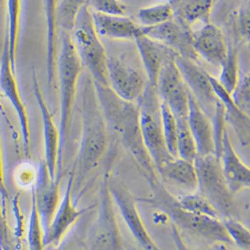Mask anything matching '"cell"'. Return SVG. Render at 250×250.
Wrapping results in <instances>:
<instances>
[{
	"label": "cell",
	"instance_id": "12",
	"mask_svg": "<svg viewBox=\"0 0 250 250\" xmlns=\"http://www.w3.org/2000/svg\"><path fill=\"white\" fill-rule=\"evenodd\" d=\"M107 77L110 89L122 100L136 103L147 85V78L125 62L108 58Z\"/></svg>",
	"mask_w": 250,
	"mask_h": 250
},
{
	"label": "cell",
	"instance_id": "25",
	"mask_svg": "<svg viewBox=\"0 0 250 250\" xmlns=\"http://www.w3.org/2000/svg\"><path fill=\"white\" fill-rule=\"evenodd\" d=\"M216 0H182L174 7V17L189 26L195 22H209L210 14Z\"/></svg>",
	"mask_w": 250,
	"mask_h": 250
},
{
	"label": "cell",
	"instance_id": "34",
	"mask_svg": "<svg viewBox=\"0 0 250 250\" xmlns=\"http://www.w3.org/2000/svg\"><path fill=\"white\" fill-rule=\"evenodd\" d=\"M221 220L231 242H234L237 246L248 250L250 246L249 229L236 218H224Z\"/></svg>",
	"mask_w": 250,
	"mask_h": 250
},
{
	"label": "cell",
	"instance_id": "11",
	"mask_svg": "<svg viewBox=\"0 0 250 250\" xmlns=\"http://www.w3.org/2000/svg\"><path fill=\"white\" fill-rule=\"evenodd\" d=\"M108 188L114 205L140 247L143 250H161L145 227L138 212L136 200L130 192L116 182L108 181Z\"/></svg>",
	"mask_w": 250,
	"mask_h": 250
},
{
	"label": "cell",
	"instance_id": "30",
	"mask_svg": "<svg viewBox=\"0 0 250 250\" xmlns=\"http://www.w3.org/2000/svg\"><path fill=\"white\" fill-rule=\"evenodd\" d=\"M177 206L181 209L194 214L220 219L218 212L212 204L200 193H189L179 198H174Z\"/></svg>",
	"mask_w": 250,
	"mask_h": 250
},
{
	"label": "cell",
	"instance_id": "16",
	"mask_svg": "<svg viewBox=\"0 0 250 250\" xmlns=\"http://www.w3.org/2000/svg\"><path fill=\"white\" fill-rule=\"evenodd\" d=\"M33 91L41 113L43 125V138H44V165L52 178L57 177L58 168L61 166L60 154V134L59 128L56 126L53 116L47 106L46 101L41 92L38 81L33 76Z\"/></svg>",
	"mask_w": 250,
	"mask_h": 250
},
{
	"label": "cell",
	"instance_id": "38",
	"mask_svg": "<svg viewBox=\"0 0 250 250\" xmlns=\"http://www.w3.org/2000/svg\"><path fill=\"white\" fill-rule=\"evenodd\" d=\"M238 27L241 35L248 41L250 36V1L244 0L238 12Z\"/></svg>",
	"mask_w": 250,
	"mask_h": 250
},
{
	"label": "cell",
	"instance_id": "7",
	"mask_svg": "<svg viewBox=\"0 0 250 250\" xmlns=\"http://www.w3.org/2000/svg\"><path fill=\"white\" fill-rule=\"evenodd\" d=\"M194 165L197 172V192L212 204L220 217L237 219L235 195L229 189L219 159L214 154L197 156Z\"/></svg>",
	"mask_w": 250,
	"mask_h": 250
},
{
	"label": "cell",
	"instance_id": "36",
	"mask_svg": "<svg viewBox=\"0 0 250 250\" xmlns=\"http://www.w3.org/2000/svg\"><path fill=\"white\" fill-rule=\"evenodd\" d=\"M235 105L245 114H250V78L248 75H240L233 91L230 93Z\"/></svg>",
	"mask_w": 250,
	"mask_h": 250
},
{
	"label": "cell",
	"instance_id": "10",
	"mask_svg": "<svg viewBox=\"0 0 250 250\" xmlns=\"http://www.w3.org/2000/svg\"><path fill=\"white\" fill-rule=\"evenodd\" d=\"M175 63L187 89L200 108L211 119L218 99L210 82L209 73L197 65L196 61L178 55L175 58Z\"/></svg>",
	"mask_w": 250,
	"mask_h": 250
},
{
	"label": "cell",
	"instance_id": "18",
	"mask_svg": "<svg viewBox=\"0 0 250 250\" xmlns=\"http://www.w3.org/2000/svg\"><path fill=\"white\" fill-rule=\"evenodd\" d=\"M135 43L145 70L148 84L156 87L158 75L164 63L177 54L167 46L143 34L140 30L136 34Z\"/></svg>",
	"mask_w": 250,
	"mask_h": 250
},
{
	"label": "cell",
	"instance_id": "22",
	"mask_svg": "<svg viewBox=\"0 0 250 250\" xmlns=\"http://www.w3.org/2000/svg\"><path fill=\"white\" fill-rule=\"evenodd\" d=\"M93 24L98 35L110 39H134L140 30L133 20L125 15H111L91 12Z\"/></svg>",
	"mask_w": 250,
	"mask_h": 250
},
{
	"label": "cell",
	"instance_id": "37",
	"mask_svg": "<svg viewBox=\"0 0 250 250\" xmlns=\"http://www.w3.org/2000/svg\"><path fill=\"white\" fill-rule=\"evenodd\" d=\"M87 6L102 14L125 15L126 12V6L119 0H87Z\"/></svg>",
	"mask_w": 250,
	"mask_h": 250
},
{
	"label": "cell",
	"instance_id": "35",
	"mask_svg": "<svg viewBox=\"0 0 250 250\" xmlns=\"http://www.w3.org/2000/svg\"><path fill=\"white\" fill-rule=\"evenodd\" d=\"M27 239H28L29 250H44L45 245L43 242V230H42V227H41L38 212L33 200H32L31 213L29 218Z\"/></svg>",
	"mask_w": 250,
	"mask_h": 250
},
{
	"label": "cell",
	"instance_id": "29",
	"mask_svg": "<svg viewBox=\"0 0 250 250\" xmlns=\"http://www.w3.org/2000/svg\"><path fill=\"white\" fill-rule=\"evenodd\" d=\"M221 72L217 78L219 84L228 92L231 93L235 88L240 77L238 50L232 45H228V52L222 65Z\"/></svg>",
	"mask_w": 250,
	"mask_h": 250
},
{
	"label": "cell",
	"instance_id": "33",
	"mask_svg": "<svg viewBox=\"0 0 250 250\" xmlns=\"http://www.w3.org/2000/svg\"><path fill=\"white\" fill-rule=\"evenodd\" d=\"M160 109H161L163 136H164L166 147H167V150L172 157H177V147H176L177 133H178L177 118L172 113L170 108L162 101L160 103Z\"/></svg>",
	"mask_w": 250,
	"mask_h": 250
},
{
	"label": "cell",
	"instance_id": "26",
	"mask_svg": "<svg viewBox=\"0 0 250 250\" xmlns=\"http://www.w3.org/2000/svg\"><path fill=\"white\" fill-rule=\"evenodd\" d=\"M46 18V69L49 86L53 84L56 73L57 61V27L55 22V12L57 0H44Z\"/></svg>",
	"mask_w": 250,
	"mask_h": 250
},
{
	"label": "cell",
	"instance_id": "27",
	"mask_svg": "<svg viewBox=\"0 0 250 250\" xmlns=\"http://www.w3.org/2000/svg\"><path fill=\"white\" fill-rule=\"evenodd\" d=\"M87 6V0H61L56 6V27L62 32L72 33L79 14Z\"/></svg>",
	"mask_w": 250,
	"mask_h": 250
},
{
	"label": "cell",
	"instance_id": "32",
	"mask_svg": "<svg viewBox=\"0 0 250 250\" xmlns=\"http://www.w3.org/2000/svg\"><path fill=\"white\" fill-rule=\"evenodd\" d=\"M177 157L194 162L197 157V149L195 140L189 129L188 123H187V117L177 118Z\"/></svg>",
	"mask_w": 250,
	"mask_h": 250
},
{
	"label": "cell",
	"instance_id": "44",
	"mask_svg": "<svg viewBox=\"0 0 250 250\" xmlns=\"http://www.w3.org/2000/svg\"><path fill=\"white\" fill-rule=\"evenodd\" d=\"M169 1H170V0H169Z\"/></svg>",
	"mask_w": 250,
	"mask_h": 250
},
{
	"label": "cell",
	"instance_id": "17",
	"mask_svg": "<svg viewBox=\"0 0 250 250\" xmlns=\"http://www.w3.org/2000/svg\"><path fill=\"white\" fill-rule=\"evenodd\" d=\"M32 200L35 203L41 227H42L44 233L61 200L59 177L52 178L44 164L40 167L39 177L33 190Z\"/></svg>",
	"mask_w": 250,
	"mask_h": 250
},
{
	"label": "cell",
	"instance_id": "8",
	"mask_svg": "<svg viewBox=\"0 0 250 250\" xmlns=\"http://www.w3.org/2000/svg\"><path fill=\"white\" fill-rule=\"evenodd\" d=\"M107 177L104 178L100 204L95 220L88 232L89 250H125L114 211V202L109 192Z\"/></svg>",
	"mask_w": 250,
	"mask_h": 250
},
{
	"label": "cell",
	"instance_id": "39",
	"mask_svg": "<svg viewBox=\"0 0 250 250\" xmlns=\"http://www.w3.org/2000/svg\"><path fill=\"white\" fill-rule=\"evenodd\" d=\"M56 250H80V240L76 233L66 235L57 246Z\"/></svg>",
	"mask_w": 250,
	"mask_h": 250
},
{
	"label": "cell",
	"instance_id": "40",
	"mask_svg": "<svg viewBox=\"0 0 250 250\" xmlns=\"http://www.w3.org/2000/svg\"><path fill=\"white\" fill-rule=\"evenodd\" d=\"M170 234H171V237L173 239V242H174L177 250H190L188 245L185 243V240L183 239V237L179 231V228L176 225H174V224L171 225Z\"/></svg>",
	"mask_w": 250,
	"mask_h": 250
},
{
	"label": "cell",
	"instance_id": "43",
	"mask_svg": "<svg viewBox=\"0 0 250 250\" xmlns=\"http://www.w3.org/2000/svg\"><path fill=\"white\" fill-rule=\"evenodd\" d=\"M182 1V0H170V3H171V5L173 6V8L178 4V3H180Z\"/></svg>",
	"mask_w": 250,
	"mask_h": 250
},
{
	"label": "cell",
	"instance_id": "31",
	"mask_svg": "<svg viewBox=\"0 0 250 250\" xmlns=\"http://www.w3.org/2000/svg\"><path fill=\"white\" fill-rule=\"evenodd\" d=\"M173 17L174 8L170 2L144 7L138 11V19L141 27L156 26L170 21Z\"/></svg>",
	"mask_w": 250,
	"mask_h": 250
},
{
	"label": "cell",
	"instance_id": "14",
	"mask_svg": "<svg viewBox=\"0 0 250 250\" xmlns=\"http://www.w3.org/2000/svg\"><path fill=\"white\" fill-rule=\"evenodd\" d=\"M0 90L10 101L18 120L25 147L28 148L30 142V124L24 102L20 95L17 80L15 77V64L12 62L7 41L4 39L1 60H0Z\"/></svg>",
	"mask_w": 250,
	"mask_h": 250
},
{
	"label": "cell",
	"instance_id": "9",
	"mask_svg": "<svg viewBox=\"0 0 250 250\" xmlns=\"http://www.w3.org/2000/svg\"><path fill=\"white\" fill-rule=\"evenodd\" d=\"M176 56L164 63L158 75L156 89L160 100L170 108L175 117L183 118L188 113L189 91L176 66Z\"/></svg>",
	"mask_w": 250,
	"mask_h": 250
},
{
	"label": "cell",
	"instance_id": "15",
	"mask_svg": "<svg viewBox=\"0 0 250 250\" xmlns=\"http://www.w3.org/2000/svg\"><path fill=\"white\" fill-rule=\"evenodd\" d=\"M85 210L79 209L73 202V178L71 175L54 216L46 231L43 233L44 245L56 247L69 233L71 227Z\"/></svg>",
	"mask_w": 250,
	"mask_h": 250
},
{
	"label": "cell",
	"instance_id": "6",
	"mask_svg": "<svg viewBox=\"0 0 250 250\" xmlns=\"http://www.w3.org/2000/svg\"><path fill=\"white\" fill-rule=\"evenodd\" d=\"M136 103L144 146L158 174L163 165L173 157L169 154L166 147L163 136L160 109L161 100L156 87L148 84L147 82L146 88Z\"/></svg>",
	"mask_w": 250,
	"mask_h": 250
},
{
	"label": "cell",
	"instance_id": "3",
	"mask_svg": "<svg viewBox=\"0 0 250 250\" xmlns=\"http://www.w3.org/2000/svg\"><path fill=\"white\" fill-rule=\"evenodd\" d=\"M82 67L83 65L76 51L71 34L62 32L60 53L56 63L60 89L59 134L61 158L69 134L72 110Z\"/></svg>",
	"mask_w": 250,
	"mask_h": 250
},
{
	"label": "cell",
	"instance_id": "23",
	"mask_svg": "<svg viewBox=\"0 0 250 250\" xmlns=\"http://www.w3.org/2000/svg\"><path fill=\"white\" fill-rule=\"evenodd\" d=\"M210 82L214 89L215 95L222 103L225 110L226 122L230 123L234 128L236 135L242 145L248 146L250 140V117L242 112L231 99L230 93H228L220 84L217 78L209 74Z\"/></svg>",
	"mask_w": 250,
	"mask_h": 250
},
{
	"label": "cell",
	"instance_id": "5",
	"mask_svg": "<svg viewBox=\"0 0 250 250\" xmlns=\"http://www.w3.org/2000/svg\"><path fill=\"white\" fill-rule=\"evenodd\" d=\"M73 43L83 66L89 71L95 84L109 86L107 77V54L95 30L91 11L86 6L78 16L71 33Z\"/></svg>",
	"mask_w": 250,
	"mask_h": 250
},
{
	"label": "cell",
	"instance_id": "42",
	"mask_svg": "<svg viewBox=\"0 0 250 250\" xmlns=\"http://www.w3.org/2000/svg\"><path fill=\"white\" fill-rule=\"evenodd\" d=\"M7 242V235H6V225L4 221V217L1 211V204H0V247L4 248L5 243Z\"/></svg>",
	"mask_w": 250,
	"mask_h": 250
},
{
	"label": "cell",
	"instance_id": "13",
	"mask_svg": "<svg viewBox=\"0 0 250 250\" xmlns=\"http://www.w3.org/2000/svg\"><path fill=\"white\" fill-rule=\"evenodd\" d=\"M140 31L146 36L167 46L178 56L197 61L198 56L193 47V33L190 27L178 20H170L165 23L141 27Z\"/></svg>",
	"mask_w": 250,
	"mask_h": 250
},
{
	"label": "cell",
	"instance_id": "19",
	"mask_svg": "<svg viewBox=\"0 0 250 250\" xmlns=\"http://www.w3.org/2000/svg\"><path fill=\"white\" fill-rule=\"evenodd\" d=\"M219 161L223 176L227 182L229 189L234 195L244 189L249 188L250 168L240 159L234 150L227 131L223 138Z\"/></svg>",
	"mask_w": 250,
	"mask_h": 250
},
{
	"label": "cell",
	"instance_id": "20",
	"mask_svg": "<svg viewBox=\"0 0 250 250\" xmlns=\"http://www.w3.org/2000/svg\"><path fill=\"white\" fill-rule=\"evenodd\" d=\"M193 47L198 57L216 67L222 65L228 52L222 31L210 22L205 23L199 31L193 33Z\"/></svg>",
	"mask_w": 250,
	"mask_h": 250
},
{
	"label": "cell",
	"instance_id": "41",
	"mask_svg": "<svg viewBox=\"0 0 250 250\" xmlns=\"http://www.w3.org/2000/svg\"><path fill=\"white\" fill-rule=\"evenodd\" d=\"M7 191L4 185L3 177V164H2V150H1V141H0V200L4 201Z\"/></svg>",
	"mask_w": 250,
	"mask_h": 250
},
{
	"label": "cell",
	"instance_id": "4",
	"mask_svg": "<svg viewBox=\"0 0 250 250\" xmlns=\"http://www.w3.org/2000/svg\"><path fill=\"white\" fill-rule=\"evenodd\" d=\"M151 187L155 196L146 201L158 207L171 219L174 225L209 241L231 243L221 219L198 215L181 209L176 205L174 197L162 187L160 181L151 185Z\"/></svg>",
	"mask_w": 250,
	"mask_h": 250
},
{
	"label": "cell",
	"instance_id": "24",
	"mask_svg": "<svg viewBox=\"0 0 250 250\" xmlns=\"http://www.w3.org/2000/svg\"><path fill=\"white\" fill-rule=\"evenodd\" d=\"M158 174L186 190H197V172L194 162L173 157L163 165Z\"/></svg>",
	"mask_w": 250,
	"mask_h": 250
},
{
	"label": "cell",
	"instance_id": "1",
	"mask_svg": "<svg viewBox=\"0 0 250 250\" xmlns=\"http://www.w3.org/2000/svg\"><path fill=\"white\" fill-rule=\"evenodd\" d=\"M93 84L107 126L132 155L149 183L153 185L159 182L157 171L142 140L137 103L122 100L109 86Z\"/></svg>",
	"mask_w": 250,
	"mask_h": 250
},
{
	"label": "cell",
	"instance_id": "21",
	"mask_svg": "<svg viewBox=\"0 0 250 250\" xmlns=\"http://www.w3.org/2000/svg\"><path fill=\"white\" fill-rule=\"evenodd\" d=\"M187 123L195 140L197 156L215 155V145L211 119L200 108L189 92Z\"/></svg>",
	"mask_w": 250,
	"mask_h": 250
},
{
	"label": "cell",
	"instance_id": "28",
	"mask_svg": "<svg viewBox=\"0 0 250 250\" xmlns=\"http://www.w3.org/2000/svg\"><path fill=\"white\" fill-rule=\"evenodd\" d=\"M6 11L7 27L4 39L7 41L9 54L12 62L15 64L20 27V14H21V0H6Z\"/></svg>",
	"mask_w": 250,
	"mask_h": 250
},
{
	"label": "cell",
	"instance_id": "2",
	"mask_svg": "<svg viewBox=\"0 0 250 250\" xmlns=\"http://www.w3.org/2000/svg\"><path fill=\"white\" fill-rule=\"evenodd\" d=\"M107 127L94 84L91 86L88 82L82 96V135L75 175L72 176L73 187L82 185L105 153L108 143Z\"/></svg>",
	"mask_w": 250,
	"mask_h": 250
}]
</instances>
